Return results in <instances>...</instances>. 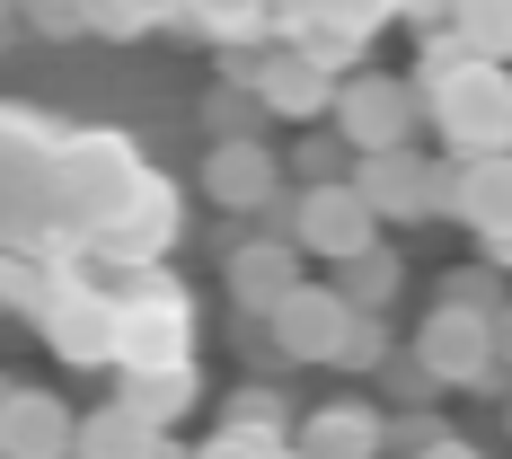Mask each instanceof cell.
I'll return each instance as SVG.
<instances>
[{
  "instance_id": "cell-8",
  "label": "cell",
  "mask_w": 512,
  "mask_h": 459,
  "mask_svg": "<svg viewBox=\"0 0 512 459\" xmlns=\"http://www.w3.org/2000/svg\"><path fill=\"white\" fill-rule=\"evenodd\" d=\"M221 283H230V301L248 309V318H265V309L301 283V239H292V230L239 239V248H230V265H221Z\"/></svg>"
},
{
  "instance_id": "cell-9",
  "label": "cell",
  "mask_w": 512,
  "mask_h": 459,
  "mask_svg": "<svg viewBox=\"0 0 512 459\" xmlns=\"http://www.w3.org/2000/svg\"><path fill=\"white\" fill-rule=\"evenodd\" d=\"M71 433H80V415L53 389H18L9 380V398H0V459H62Z\"/></svg>"
},
{
  "instance_id": "cell-5",
  "label": "cell",
  "mask_w": 512,
  "mask_h": 459,
  "mask_svg": "<svg viewBox=\"0 0 512 459\" xmlns=\"http://www.w3.org/2000/svg\"><path fill=\"white\" fill-rule=\"evenodd\" d=\"M283 177H292V168L265 151L256 133H230V142H212V151H204V204H221V212H265V221L283 230V204H292V195H283Z\"/></svg>"
},
{
  "instance_id": "cell-7",
  "label": "cell",
  "mask_w": 512,
  "mask_h": 459,
  "mask_svg": "<svg viewBox=\"0 0 512 459\" xmlns=\"http://www.w3.org/2000/svg\"><path fill=\"white\" fill-rule=\"evenodd\" d=\"M354 186H362V204L380 212V221H424V212H451V168L415 159V142H407V151H362Z\"/></svg>"
},
{
  "instance_id": "cell-16",
  "label": "cell",
  "mask_w": 512,
  "mask_h": 459,
  "mask_svg": "<svg viewBox=\"0 0 512 459\" xmlns=\"http://www.w3.org/2000/svg\"><path fill=\"white\" fill-rule=\"evenodd\" d=\"M451 27L477 62H512V0H451Z\"/></svg>"
},
{
  "instance_id": "cell-24",
  "label": "cell",
  "mask_w": 512,
  "mask_h": 459,
  "mask_svg": "<svg viewBox=\"0 0 512 459\" xmlns=\"http://www.w3.org/2000/svg\"><path fill=\"white\" fill-rule=\"evenodd\" d=\"M380 380H389V389H398V398H407V407H424V398H433V389H442V380H433V371H424V354H389V362H380Z\"/></svg>"
},
{
  "instance_id": "cell-15",
  "label": "cell",
  "mask_w": 512,
  "mask_h": 459,
  "mask_svg": "<svg viewBox=\"0 0 512 459\" xmlns=\"http://www.w3.org/2000/svg\"><path fill=\"white\" fill-rule=\"evenodd\" d=\"M124 407L168 433L177 415L195 407V371H186V362H151V371H133V380H124Z\"/></svg>"
},
{
  "instance_id": "cell-26",
  "label": "cell",
  "mask_w": 512,
  "mask_h": 459,
  "mask_svg": "<svg viewBox=\"0 0 512 459\" xmlns=\"http://www.w3.org/2000/svg\"><path fill=\"white\" fill-rule=\"evenodd\" d=\"M0 301H18V309H45V292H36V274H9V265H0Z\"/></svg>"
},
{
  "instance_id": "cell-20",
  "label": "cell",
  "mask_w": 512,
  "mask_h": 459,
  "mask_svg": "<svg viewBox=\"0 0 512 459\" xmlns=\"http://www.w3.org/2000/svg\"><path fill=\"white\" fill-rule=\"evenodd\" d=\"M398 354V336H389V318H380V309H354V327H345V371H380V362Z\"/></svg>"
},
{
  "instance_id": "cell-33",
  "label": "cell",
  "mask_w": 512,
  "mask_h": 459,
  "mask_svg": "<svg viewBox=\"0 0 512 459\" xmlns=\"http://www.w3.org/2000/svg\"><path fill=\"white\" fill-rule=\"evenodd\" d=\"M62 459H80V451H62Z\"/></svg>"
},
{
  "instance_id": "cell-29",
  "label": "cell",
  "mask_w": 512,
  "mask_h": 459,
  "mask_svg": "<svg viewBox=\"0 0 512 459\" xmlns=\"http://www.w3.org/2000/svg\"><path fill=\"white\" fill-rule=\"evenodd\" d=\"M407 18H451V0H398Z\"/></svg>"
},
{
  "instance_id": "cell-32",
  "label": "cell",
  "mask_w": 512,
  "mask_h": 459,
  "mask_svg": "<svg viewBox=\"0 0 512 459\" xmlns=\"http://www.w3.org/2000/svg\"><path fill=\"white\" fill-rule=\"evenodd\" d=\"M0 398H9V380H0Z\"/></svg>"
},
{
  "instance_id": "cell-18",
  "label": "cell",
  "mask_w": 512,
  "mask_h": 459,
  "mask_svg": "<svg viewBox=\"0 0 512 459\" xmlns=\"http://www.w3.org/2000/svg\"><path fill=\"white\" fill-rule=\"evenodd\" d=\"M204 124H212V142H230V133H256L265 124V98H256V80L239 89V80H221L204 98Z\"/></svg>"
},
{
  "instance_id": "cell-23",
  "label": "cell",
  "mask_w": 512,
  "mask_h": 459,
  "mask_svg": "<svg viewBox=\"0 0 512 459\" xmlns=\"http://www.w3.org/2000/svg\"><path fill=\"white\" fill-rule=\"evenodd\" d=\"M442 301H468V309H504V283H495V265H460V274L442 283Z\"/></svg>"
},
{
  "instance_id": "cell-19",
  "label": "cell",
  "mask_w": 512,
  "mask_h": 459,
  "mask_svg": "<svg viewBox=\"0 0 512 459\" xmlns=\"http://www.w3.org/2000/svg\"><path fill=\"white\" fill-rule=\"evenodd\" d=\"M345 159H354V142H345L336 124H309L301 151H292V177H301V186H318V177H345Z\"/></svg>"
},
{
  "instance_id": "cell-21",
  "label": "cell",
  "mask_w": 512,
  "mask_h": 459,
  "mask_svg": "<svg viewBox=\"0 0 512 459\" xmlns=\"http://www.w3.org/2000/svg\"><path fill=\"white\" fill-rule=\"evenodd\" d=\"M221 424H239V433H283L292 415H283V389H239V398L221 407Z\"/></svg>"
},
{
  "instance_id": "cell-10",
  "label": "cell",
  "mask_w": 512,
  "mask_h": 459,
  "mask_svg": "<svg viewBox=\"0 0 512 459\" xmlns=\"http://www.w3.org/2000/svg\"><path fill=\"white\" fill-rule=\"evenodd\" d=\"M248 80H256V98H265V115H283V124H318L336 106V71L309 62V53H265Z\"/></svg>"
},
{
  "instance_id": "cell-22",
  "label": "cell",
  "mask_w": 512,
  "mask_h": 459,
  "mask_svg": "<svg viewBox=\"0 0 512 459\" xmlns=\"http://www.w3.org/2000/svg\"><path fill=\"white\" fill-rule=\"evenodd\" d=\"M283 451H292L283 433H239V424H221V433H212L195 459H283Z\"/></svg>"
},
{
  "instance_id": "cell-4",
  "label": "cell",
  "mask_w": 512,
  "mask_h": 459,
  "mask_svg": "<svg viewBox=\"0 0 512 459\" xmlns=\"http://www.w3.org/2000/svg\"><path fill=\"white\" fill-rule=\"evenodd\" d=\"M327 124L362 151H407L415 124H424V89L415 80H389V71H354L345 89H336V106H327Z\"/></svg>"
},
{
  "instance_id": "cell-27",
  "label": "cell",
  "mask_w": 512,
  "mask_h": 459,
  "mask_svg": "<svg viewBox=\"0 0 512 459\" xmlns=\"http://www.w3.org/2000/svg\"><path fill=\"white\" fill-rule=\"evenodd\" d=\"M415 459H486V451H477V442H460V433H442L433 451H415Z\"/></svg>"
},
{
  "instance_id": "cell-2",
  "label": "cell",
  "mask_w": 512,
  "mask_h": 459,
  "mask_svg": "<svg viewBox=\"0 0 512 459\" xmlns=\"http://www.w3.org/2000/svg\"><path fill=\"white\" fill-rule=\"evenodd\" d=\"M415 354L442 389H512V371L495 362V309L433 301V318H415Z\"/></svg>"
},
{
  "instance_id": "cell-13",
  "label": "cell",
  "mask_w": 512,
  "mask_h": 459,
  "mask_svg": "<svg viewBox=\"0 0 512 459\" xmlns=\"http://www.w3.org/2000/svg\"><path fill=\"white\" fill-rule=\"evenodd\" d=\"M45 318V345L71 362H115V309L106 301H80V292H62V301L36 309Z\"/></svg>"
},
{
  "instance_id": "cell-3",
  "label": "cell",
  "mask_w": 512,
  "mask_h": 459,
  "mask_svg": "<svg viewBox=\"0 0 512 459\" xmlns=\"http://www.w3.org/2000/svg\"><path fill=\"white\" fill-rule=\"evenodd\" d=\"M283 230L301 239V256H327V265L380 248V212L362 204L354 177H318V186H301V195L283 204Z\"/></svg>"
},
{
  "instance_id": "cell-25",
  "label": "cell",
  "mask_w": 512,
  "mask_h": 459,
  "mask_svg": "<svg viewBox=\"0 0 512 459\" xmlns=\"http://www.w3.org/2000/svg\"><path fill=\"white\" fill-rule=\"evenodd\" d=\"M433 442H442V424H433V415H424V407H407V415H398V424H389V451H433Z\"/></svg>"
},
{
  "instance_id": "cell-1",
  "label": "cell",
  "mask_w": 512,
  "mask_h": 459,
  "mask_svg": "<svg viewBox=\"0 0 512 459\" xmlns=\"http://www.w3.org/2000/svg\"><path fill=\"white\" fill-rule=\"evenodd\" d=\"M424 115H433V133H442L460 159L512 151V62H477V53H460L451 71L424 80Z\"/></svg>"
},
{
  "instance_id": "cell-6",
  "label": "cell",
  "mask_w": 512,
  "mask_h": 459,
  "mask_svg": "<svg viewBox=\"0 0 512 459\" xmlns=\"http://www.w3.org/2000/svg\"><path fill=\"white\" fill-rule=\"evenodd\" d=\"M345 327H354V301L336 283H292L283 301L265 309V336L283 362H336L345 354Z\"/></svg>"
},
{
  "instance_id": "cell-28",
  "label": "cell",
  "mask_w": 512,
  "mask_h": 459,
  "mask_svg": "<svg viewBox=\"0 0 512 459\" xmlns=\"http://www.w3.org/2000/svg\"><path fill=\"white\" fill-rule=\"evenodd\" d=\"M495 362H504V371H512V301L495 309Z\"/></svg>"
},
{
  "instance_id": "cell-17",
  "label": "cell",
  "mask_w": 512,
  "mask_h": 459,
  "mask_svg": "<svg viewBox=\"0 0 512 459\" xmlns=\"http://www.w3.org/2000/svg\"><path fill=\"white\" fill-rule=\"evenodd\" d=\"M398 283H407V274H398V256H389V248H362V256L336 265V292H345L354 309H389V301H398Z\"/></svg>"
},
{
  "instance_id": "cell-11",
  "label": "cell",
  "mask_w": 512,
  "mask_h": 459,
  "mask_svg": "<svg viewBox=\"0 0 512 459\" xmlns=\"http://www.w3.org/2000/svg\"><path fill=\"white\" fill-rule=\"evenodd\" d=\"M451 212H460L486 248H495V239H512V151L460 159V168H451Z\"/></svg>"
},
{
  "instance_id": "cell-12",
  "label": "cell",
  "mask_w": 512,
  "mask_h": 459,
  "mask_svg": "<svg viewBox=\"0 0 512 459\" xmlns=\"http://www.w3.org/2000/svg\"><path fill=\"white\" fill-rule=\"evenodd\" d=\"M292 451H301V459H380V451H389V415L336 398V407H318L301 433H292Z\"/></svg>"
},
{
  "instance_id": "cell-30",
  "label": "cell",
  "mask_w": 512,
  "mask_h": 459,
  "mask_svg": "<svg viewBox=\"0 0 512 459\" xmlns=\"http://www.w3.org/2000/svg\"><path fill=\"white\" fill-rule=\"evenodd\" d=\"M151 459H195V451H177V442H168V433H159V442H151Z\"/></svg>"
},
{
  "instance_id": "cell-14",
  "label": "cell",
  "mask_w": 512,
  "mask_h": 459,
  "mask_svg": "<svg viewBox=\"0 0 512 459\" xmlns=\"http://www.w3.org/2000/svg\"><path fill=\"white\" fill-rule=\"evenodd\" d=\"M151 442H159V424H142L124 398L89 407V415H80V433H71V451H80V459H151Z\"/></svg>"
},
{
  "instance_id": "cell-31",
  "label": "cell",
  "mask_w": 512,
  "mask_h": 459,
  "mask_svg": "<svg viewBox=\"0 0 512 459\" xmlns=\"http://www.w3.org/2000/svg\"><path fill=\"white\" fill-rule=\"evenodd\" d=\"M504 433H512V389H504Z\"/></svg>"
}]
</instances>
